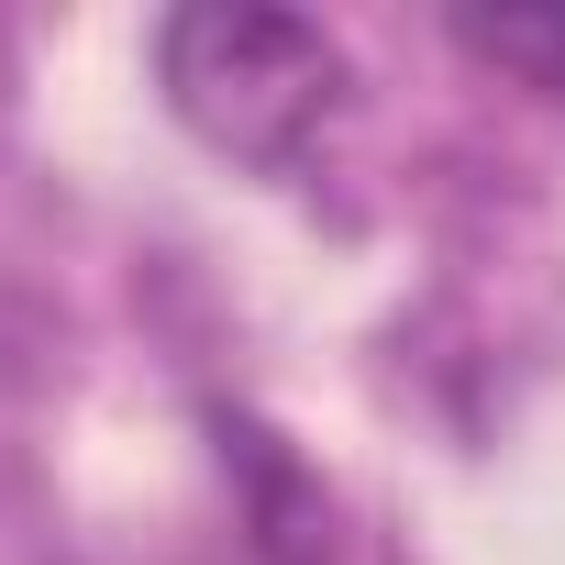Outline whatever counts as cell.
Masks as SVG:
<instances>
[{
  "label": "cell",
  "mask_w": 565,
  "mask_h": 565,
  "mask_svg": "<svg viewBox=\"0 0 565 565\" xmlns=\"http://www.w3.org/2000/svg\"><path fill=\"white\" fill-rule=\"evenodd\" d=\"M156 78H167V111L255 178H311L355 111V56L311 12H266V0H189V12H167Z\"/></svg>",
  "instance_id": "6da1fadb"
},
{
  "label": "cell",
  "mask_w": 565,
  "mask_h": 565,
  "mask_svg": "<svg viewBox=\"0 0 565 565\" xmlns=\"http://www.w3.org/2000/svg\"><path fill=\"white\" fill-rule=\"evenodd\" d=\"M455 45L477 67H510L521 89L565 100V12H455Z\"/></svg>",
  "instance_id": "7a4b0ae2"
}]
</instances>
